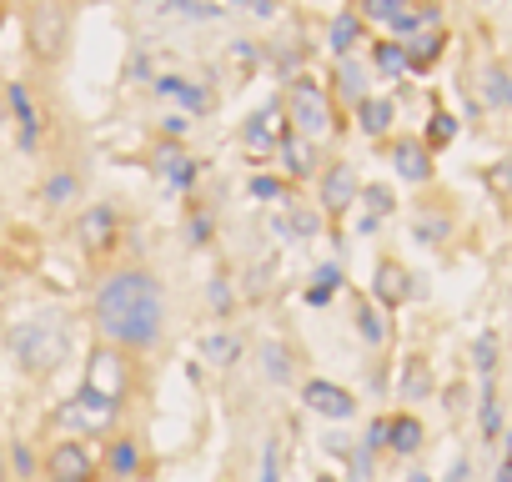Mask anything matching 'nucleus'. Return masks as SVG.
I'll return each instance as SVG.
<instances>
[{"label":"nucleus","instance_id":"nucleus-1","mask_svg":"<svg viewBox=\"0 0 512 482\" xmlns=\"http://www.w3.org/2000/svg\"><path fill=\"white\" fill-rule=\"evenodd\" d=\"M91 317H96V332L106 337V347L146 352L166 332V292H161V282L151 272L126 267V272H111L101 282Z\"/></svg>","mask_w":512,"mask_h":482},{"label":"nucleus","instance_id":"nucleus-2","mask_svg":"<svg viewBox=\"0 0 512 482\" xmlns=\"http://www.w3.org/2000/svg\"><path fill=\"white\" fill-rule=\"evenodd\" d=\"M11 352L31 377H51L71 357V322L61 312H41L11 327Z\"/></svg>","mask_w":512,"mask_h":482},{"label":"nucleus","instance_id":"nucleus-3","mask_svg":"<svg viewBox=\"0 0 512 482\" xmlns=\"http://www.w3.org/2000/svg\"><path fill=\"white\" fill-rule=\"evenodd\" d=\"M26 41H31V56L41 66H56L71 51V6H66V0H31Z\"/></svg>","mask_w":512,"mask_h":482},{"label":"nucleus","instance_id":"nucleus-4","mask_svg":"<svg viewBox=\"0 0 512 482\" xmlns=\"http://www.w3.org/2000/svg\"><path fill=\"white\" fill-rule=\"evenodd\" d=\"M282 106H287L292 131H297V136H307V141H317V136H327V131L337 126V116H332V96H327V86H322V81H312V76L287 81Z\"/></svg>","mask_w":512,"mask_h":482},{"label":"nucleus","instance_id":"nucleus-5","mask_svg":"<svg viewBox=\"0 0 512 482\" xmlns=\"http://www.w3.org/2000/svg\"><path fill=\"white\" fill-rule=\"evenodd\" d=\"M81 387H91L96 397H106V402L121 407V392H126V362H121V352H116V347H96L91 362H86Z\"/></svg>","mask_w":512,"mask_h":482},{"label":"nucleus","instance_id":"nucleus-6","mask_svg":"<svg viewBox=\"0 0 512 482\" xmlns=\"http://www.w3.org/2000/svg\"><path fill=\"white\" fill-rule=\"evenodd\" d=\"M76 241L86 252H111L116 241H121V216H116V206H106V201H96V206H86L81 211V221H76Z\"/></svg>","mask_w":512,"mask_h":482},{"label":"nucleus","instance_id":"nucleus-7","mask_svg":"<svg viewBox=\"0 0 512 482\" xmlns=\"http://www.w3.org/2000/svg\"><path fill=\"white\" fill-rule=\"evenodd\" d=\"M61 422L71 427V432H106L111 422H116V402H106V397H96L91 387H81L66 407H61Z\"/></svg>","mask_w":512,"mask_h":482},{"label":"nucleus","instance_id":"nucleus-8","mask_svg":"<svg viewBox=\"0 0 512 482\" xmlns=\"http://www.w3.org/2000/svg\"><path fill=\"white\" fill-rule=\"evenodd\" d=\"M357 196H362V181H357V171H352L347 161H332V166L317 176V201H322L327 216H342Z\"/></svg>","mask_w":512,"mask_h":482},{"label":"nucleus","instance_id":"nucleus-9","mask_svg":"<svg viewBox=\"0 0 512 482\" xmlns=\"http://www.w3.org/2000/svg\"><path fill=\"white\" fill-rule=\"evenodd\" d=\"M302 402H307V412H317L327 422H352L357 417V397L347 387H337V382H322V377H312L302 387Z\"/></svg>","mask_w":512,"mask_h":482},{"label":"nucleus","instance_id":"nucleus-10","mask_svg":"<svg viewBox=\"0 0 512 482\" xmlns=\"http://www.w3.org/2000/svg\"><path fill=\"white\" fill-rule=\"evenodd\" d=\"M46 472H51V482H91V477H96V462H91L86 442L71 437V442H56V447H51Z\"/></svg>","mask_w":512,"mask_h":482},{"label":"nucleus","instance_id":"nucleus-11","mask_svg":"<svg viewBox=\"0 0 512 482\" xmlns=\"http://www.w3.org/2000/svg\"><path fill=\"white\" fill-rule=\"evenodd\" d=\"M392 171L402 181H412V186H427L432 181V151H427V141L422 136H402L392 146Z\"/></svg>","mask_w":512,"mask_h":482},{"label":"nucleus","instance_id":"nucleus-12","mask_svg":"<svg viewBox=\"0 0 512 482\" xmlns=\"http://www.w3.org/2000/svg\"><path fill=\"white\" fill-rule=\"evenodd\" d=\"M277 111H282V101H277V106H262V111L241 126V146H246V151H277V146H282V136H287L292 126H282Z\"/></svg>","mask_w":512,"mask_h":482},{"label":"nucleus","instance_id":"nucleus-13","mask_svg":"<svg viewBox=\"0 0 512 482\" xmlns=\"http://www.w3.org/2000/svg\"><path fill=\"white\" fill-rule=\"evenodd\" d=\"M6 106H11V116H16L21 151H36V141H41V111H36V101H31V91H26L21 81L6 86Z\"/></svg>","mask_w":512,"mask_h":482},{"label":"nucleus","instance_id":"nucleus-14","mask_svg":"<svg viewBox=\"0 0 512 482\" xmlns=\"http://www.w3.org/2000/svg\"><path fill=\"white\" fill-rule=\"evenodd\" d=\"M156 176L166 181V186H176V191H186L196 176H201V161H191L176 141H161V151H156Z\"/></svg>","mask_w":512,"mask_h":482},{"label":"nucleus","instance_id":"nucleus-15","mask_svg":"<svg viewBox=\"0 0 512 482\" xmlns=\"http://www.w3.org/2000/svg\"><path fill=\"white\" fill-rule=\"evenodd\" d=\"M156 96H171V101H181L191 116H206V111L216 106L211 86H196V81H186V76H156Z\"/></svg>","mask_w":512,"mask_h":482},{"label":"nucleus","instance_id":"nucleus-16","mask_svg":"<svg viewBox=\"0 0 512 482\" xmlns=\"http://www.w3.org/2000/svg\"><path fill=\"white\" fill-rule=\"evenodd\" d=\"M422 442H427V427H422L412 412H392V417H387V447H392L397 457L422 452Z\"/></svg>","mask_w":512,"mask_h":482},{"label":"nucleus","instance_id":"nucleus-17","mask_svg":"<svg viewBox=\"0 0 512 482\" xmlns=\"http://www.w3.org/2000/svg\"><path fill=\"white\" fill-rule=\"evenodd\" d=\"M277 156H282V166H287V176H292V181L317 176V151H312V141H307V136L287 131V136H282V146H277Z\"/></svg>","mask_w":512,"mask_h":482},{"label":"nucleus","instance_id":"nucleus-18","mask_svg":"<svg viewBox=\"0 0 512 482\" xmlns=\"http://www.w3.org/2000/svg\"><path fill=\"white\" fill-rule=\"evenodd\" d=\"M477 96H482V106L487 111H512V76H507V66H482V76H477Z\"/></svg>","mask_w":512,"mask_h":482},{"label":"nucleus","instance_id":"nucleus-19","mask_svg":"<svg viewBox=\"0 0 512 482\" xmlns=\"http://www.w3.org/2000/svg\"><path fill=\"white\" fill-rule=\"evenodd\" d=\"M362 41H367V21H362L357 11H342V16L332 21V31H327V46L337 51V61H342V56H352Z\"/></svg>","mask_w":512,"mask_h":482},{"label":"nucleus","instance_id":"nucleus-20","mask_svg":"<svg viewBox=\"0 0 512 482\" xmlns=\"http://www.w3.org/2000/svg\"><path fill=\"white\" fill-rule=\"evenodd\" d=\"M407 297H412L407 267H402V262H382V267H377V302H382V307H402Z\"/></svg>","mask_w":512,"mask_h":482},{"label":"nucleus","instance_id":"nucleus-21","mask_svg":"<svg viewBox=\"0 0 512 482\" xmlns=\"http://www.w3.org/2000/svg\"><path fill=\"white\" fill-rule=\"evenodd\" d=\"M392 116H397L392 96H362V101H357V126H362L367 136H387V131H392Z\"/></svg>","mask_w":512,"mask_h":482},{"label":"nucleus","instance_id":"nucleus-22","mask_svg":"<svg viewBox=\"0 0 512 482\" xmlns=\"http://www.w3.org/2000/svg\"><path fill=\"white\" fill-rule=\"evenodd\" d=\"M196 357L211 362V367H231V362H241V337H231V332H206V337L196 342Z\"/></svg>","mask_w":512,"mask_h":482},{"label":"nucleus","instance_id":"nucleus-23","mask_svg":"<svg viewBox=\"0 0 512 482\" xmlns=\"http://www.w3.org/2000/svg\"><path fill=\"white\" fill-rule=\"evenodd\" d=\"M402 46H407V66L412 71H432V61L447 51V31H422V36H412Z\"/></svg>","mask_w":512,"mask_h":482},{"label":"nucleus","instance_id":"nucleus-24","mask_svg":"<svg viewBox=\"0 0 512 482\" xmlns=\"http://www.w3.org/2000/svg\"><path fill=\"white\" fill-rule=\"evenodd\" d=\"M372 66H377V76L382 81H402L412 66H407V46L402 41H377L372 46Z\"/></svg>","mask_w":512,"mask_h":482},{"label":"nucleus","instance_id":"nucleus-25","mask_svg":"<svg viewBox=\"0 0 512 482\" xmlns=\"http://www.w3.org/2000/svg\"><path fill=\"white\" fill-rule=\"evenodd\" d=\"M272 231H277L282 241H307V236H317V231H322V211H312V206H297L287 221H272Z\"/></svg>","mask_w":512,"mask_h":482},{"label":"nucleus","instance_id":"nucleus-26","mask_svg":"<svg viewBox=\"0 0 512 482\" xmlns=\"http://www.w3.org/2000/svg\"><path fill=\"white\" fill-rule=\"evenodd\" d=\"M407 6H412V0H357V16L362 21H372V26H397L402 16H407Z\"/></svg>","mask_w":512,"mask_h":482},{"label":"nucleus","instance_id":"nucleus-27","mask_svg":"<svg viewBox=\"0 0 512 482\" xmlns=\"http://www.w3.org/2000/svg\"><path fill=\"white\" fill-rule=\"evenodd\" d=\"M397 387H402V402H422V397L432 392V372H427V362H422V357H407Z\"/></svg>","mask_w":512,"mask_h":482},{"label":"nucleus","instance_id":"nucleus-28","mask_svg":"<svg viewBox=\"0 0 512 482\" xmlns=\"http://www.w3.org/2000/svg\"><path fill=\"white\" fill-rule=\"evenodd\" d=\"M337 81H342V96H347L352 106H357L362 96H372V91H367V66H362L357 56H342V61H337Z\"/></svg>","mask_w":512,"mask_h":482},{"label":"nucleus","instance_id":"nucleus-29","mask_svg":"<svg viewBox=\"0 0 512 482\" xmlns=\"http://www.w3.org/2000/svg\"><path fill=\"white\" fill-rule=\"evenodd\" d=\"M41 201H46V206H71V201H81V181H76L71 171H56V176H46Z\"/></svg>","mask_w":512,"mask_h":482},{"label":"nucleus","instance_id":"nucleus-30","mask_svg":"<svg viewBox=\"0 0 512 482\" xmlns=\"http://www.w3.org/2000/svg\"><path fill=\"white\" fill-rule=\"evenodd\" d=\"M262 372H267V382H292V347H282V342H262Z\"/></svg>","mask_w":512,"mask_h":482},{"label":"nucleus","instance_id":"nucleus-31","mask_svg":"<svg viewBox=\"0 0 512 482\" xmlns=\"http://www.w3.org/2000/svg\"><path fill=\"white\" fill-rule=\"evenodd\" d=\"M477 427H482V437H487V442H492V437H502V402H497V387H492V382H482Z\"/></svg>","mask_w":512,"mask_h":482},{"label":"nucleus","instance_id":"nucleus-32","mask_svg":"<svg viewBox=\"0 0 512 482\" xmlns=\"http://www.w3.org/2000/svg\"><path fill=\"white\" fill-rule=\"evenodd\" d=\"M106 462H111L116 477H136V472H141V447H136V437H116L111 452H106Z\"/></svg>","mask_w":512,"mask_h":482},{"label":"nucleus","instance_id":"nucleus-33","mask_svg":"<svg viewBox=\"0 0 512 482\" xmlns=\"http://www.w3.org/2000/svg\"><path fill=\"white\" fill-rule=\"evenodd\" d=\"M422 141H427V151H447V146L457 141V116H452V111H432Z\"/></svg>","mask_w":512,"mask_h":482},{"label":"nucleus","instance_id":"nucleus-34","mask_svg":"<svg viewBox=\"0 0 512 482\" xmlns=\"http://www.w3.org/2000/svg\"><path fill=\"white\" fill-rule=\"evenodd\" d=\"M357 337L367 347H387V322H382V312L372 302H357Z\"/></svg>","mask_w":512,"mask_h":482},{"label":"nucleus","instance_id":"nucleus-35","mask_svg":"<svg viewBox=\"0 0 512 482\" xmlns=\"http://www.w3.org/2000/svg\"><path fill=\"white\" fill-rule=\"evenodd\" d=\"M337 292H342V267H317V277H312V287H307V302H312V307H327Z\"/></svg>","mask_w":512,"mask_h":482},{"label":"nucleus","instance_id":"nucleus-36","mask_svg":"<svg viewBox=\"0 0 512 482\" xmlns=\"http://www.w3.org/2000/svg\"><path fill=\"white\" fill-rule=\"evenodd\" d=\"M412 231H417L422 247H442V241L452 236V221H447V216H437V211H422V216L412 221Z\"/></svg>","mask_w":512,"mask_h":482},{"label":"nucleus","instance_id":"nucleus-37","mask_svg":"<svg viewBox=\"0 0 512 482\" xmlns=\"http://www.w3.org/2000/svg\"><path fill=\"white\" fill-rule=\"evenodd\" d=\"M141 6H156V11H166V16H191V21L216 16L211 0H141Z\"/></svg>","mask_w":512,"mask_h":482},{"label":"nucleus","instance_id":"nucleus-38","mask_svg":"<svg viewBox=\"0 0 512 482\" xmlns=\"http://www.w3.org/2000/svg\"><path fill=\"white\" fill-rule=\"evenodd\" d=\"M472 367L482 372V382H492V372H497V332H482L472 342Z\"/></svg>","mask_w":512,"mask_h":482},{"label":"nucleus","instance_id":"nucleus-39","mask_svg":"<svg viewBox=\"0 0 512 482\" xmlns=\"http://www.w3.org/2000/svg\"><path fill=\"white\" fill-rule=\"evenodd\" d=\"M357 201H367V211H372V216H387V211L397 206L392 186H377V181H372V186H362V196H357Z\"/></svg>","mask_w":512,"mask_h":482},{"label":"nucleus","instance_id":"nucleus-40","mask_svg":"<svg viewBox=\"0 0 512 482\" xmlns=\"http://www.w3.org/2000/svg\"><path fill=\"white\" fill-rule=\"evenodd\" d=\"M262 482H282V437H267L262 447Z\"/></svg>","mask_w":512,"mask_h":482},{"label":"nucleus","instance_id":"nucleus-41","mask_svg":"<svg viewBox=\"0 0 512 482\" xmlns=\"http://www.w3.org/2000/svg\"><path fill=\"white\" fill-rule=\"evenodd\" d=\"M256 201H277V196H287V181L282 176H251V186H246Z\"/></svg>","mask_w":512,"mask_h":482},{"label":"nucleus","instance_id":"nucleus-42","mask_svg":"<svg viewBox=\"0 0 512 482\" xmlns=\"http://www.w3.org/2000/svg\"><path fill=\"white\" fill-rule=\"evenodd\" d=\"M186 236H191V247H206V241H211V216H206V211H191Z\"/></svg>","mask_w":512,"mask_h":482},{"label":"nucleus","instance_id":"nucleus-43","mask_svg":"<svg viewBox=\"0 0 512 482\" xmlns=\"http://www.w3.org/2000/svg\"><path fill=\"white\" fill-rule=\"evenodd\" d=\"M256 61H262V51H256V41H231V66L251 71Z\"/></svg>","mask_w":512,"mask_h":482},{"label":"nucleus","instance_id":"nucleus-44","mask_svg":"<svg viewBox=\"0 0 512 482\" xmlns=\"http://www.w3.org/2000/svg\"><path fill=\"white\" fill-rule=\"evenodd\" d=\"M387 447V417H377L372 427H367V442H362V452H382Z\"/></svg>","mask_w":512,"mask_h":482},{"label":"nucleus","instance_id":"nucleus-45","mask_svg":"<svg viewBox=\"0 0 512 482\" xmlns=\"http://www.w3.org/2000/svg\"><path fill=\"white\" fill-rule=\"evenodd\" d=\"M231 6H241V11H251V16H262V21H272V16H277L272 0H231Z\"/></svg>","mask_w":512,"mask_h":482},{"label":"nucleus","instance_id":"nucleus-46","mask_svg":"<svg viewBox=\"0 0 512 482\" xmlns=\"http://www.w3.org/2000/svg\"><path fill=\"white\" fill-rule=\"evenodd\" d=\"M11 457H16V472H21V477H31V472H36V457H31V447H26V442H16V447H11Z\"/></svg>","mask_w":512,"mask_h":482},{"label":"nucleus","instance_id":"nucleus-47","mask_svg":"<svg viewBox=\"0 0 512 482\" xmlns=\"http://www.w3.org/2000/svg\"><path fill=\"white\" fill-rule=\"evenodd\" d=\"M211 302H216V312H226V307H231V292H226V282H221V277L211 282Z\"/></svg>","mask_w":512,"mask_h":482},{"label":"nucleus","instance_id":"nucleus-48","mask_svg":"<svg viewBox=\"0 0 512 482\" xmlns=\"http://www.w3.org/2000/svg\"><path fill=\"white\" fill-rule=\"evenodd\" d=\"M467 477H472V462H467V457H457V462H452V472H447L442 482H467Z\"/></svg>","mask_w":512,"mask_h":482},{"label":"nucleus","instance_id":"nucleus-49","mask_svg":"<svg viewBox=\"0 0 512 482\" xmlns=\"http://www.w3.org/2000/svg\"><path fill=\"white\" fill-rule=\"evenodd\" d=\"M492 181H502V186H507V191H512V156H507V161H502V166H497V171H492Z\"/></svg>","mask_w":512,"mask_h":482},{"label":"nucleus","instance_id":"nucleus-50","mask_svg":"<svg viewBox=\"0 0 512 482\" xmlns=\"http://www.w3.org/2000/svg\"><path fill=\"white\" fill-rule=\"evenodd\" d=\"M492 482H512V457H502V467H497V477Z\"/></svg>","mask_w":512,"mask_h":482},{"label":"nucleus","instance_id":"nucleus-51","mask_svg":"<svg viewBox=\"0 0 512 482\" xmlns=\"http://www.w3.org/2000/svg\"><path fill=\"white\" fill-rule=\"evenodd\" d=\"M407 482H432V477H427V472H412V477H407Z\"/></svg>","mask_w":512,"mask_h":482},{"label":"nucleus","instance_id":"nucleus-52","mask_svg":"<svg viewBox=\"0 0 512 482\" xmlns=\"http://www.w3.org/2000/svg\"><path fill=\"white\" fill-rule=\"evenodd\" d=\"M507 457H512V432H507Z\"/></svg>","mask_w":512,"mask_h":482},{"label":"nucleus","instance_id":"nucleus-53","mask_svg":"<svg viewBox=\"0 0 512 482\" xmlns=\"http://www.w3.org/2000/svg\"><path fill=\"white\" fill-rule=\"evenodd\" d=\"M317 482H337V477H327V472H322V477H317Z\"/></svg>","mask_w":512,"mask_h":482},{"label":"nucleus","instance_id":"nucleus-54","mask_svg":"<svg viewBox=\"0 0 512 482\" xmlns=\"http://www.w3.org/2000/svg\"><path fill=\"white\" fill-rule=\"evenodd\" d=\"M0 6H6V0H0Z\"/></svg>","mask_w":512,"mask_h":482}]
</instances>
